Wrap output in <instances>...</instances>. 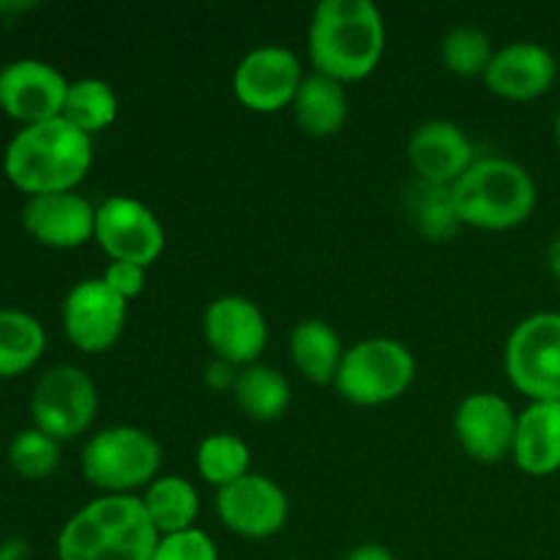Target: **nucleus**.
Listing matches in <instances>:
<instances>
[{"instance_id": "9", "label": "nucleus", "mask_w": 560, "mask_h": 560, "mask_svg": "<svg viewBox=\"0 0 560 560\" xmlns=\"http://www.w3.org/2000/svg\"><path fill=\"white\" fill-rule=\"evenodd\" d=\"M113 260L151 266L164 252V228L156 213L142 200L129 195H113L96 206V235Z\"/></svg>"}, {"instance_id": "11", "label": "nucleus", "mask_w": 560, "mask_h": 560, "mask_svg": "<svg viewBox=\"0 0 560 560\" xmlns=\"http://www.w3.org/2000/svg\"><path fill=\"white\" fill-rule=\"evenodd\" d=\"M129 301L120 299L102 277L82 279L63 299L66 337L85 353L113 348L124 334Z\"/></svg>"}, {"instance_id": "31", "label": "nucleus", "mask_w": 560, "mask_h": 560, "mask_svg": "<svg viewBox=\"0 0 560 560\" xmlns=\"http://www.w3.org/2000/svg\"><path fill=\"white\" fill-rule=\"evenodd\" d=\"M104 282L120 295V299H135V295L142 293L148 279V268L137 266V262H124V260H113L102 273Z\"/></svg>"}, {"instance_id": "23", "label": "nucleus", "mask_w": 560, "mask_h": 560, "mask_svg": "<svg viewBox=\"0 0 560 560\" xmlns=\"http://www.w3.org/2000/svg\"><path fill=\"white\" fill-rule=\"evenodd\" d=\"M47 348L44 326L33 315L0 306V377H16L31 370Z\"/></svg>"}, {"instance_id": "36", "label": "nucleus", "mask_w": 560, "mask_h": 560, "mask_svg": "<svg viewBox=\"0 0 560 560\" xmlns=\"http://www.w3.org/2000/svg\"><path fill=\"white\" fill-rule=\"evenodd\" d=\"M556 137H558V145H560V113H558V118H556Z\"/></svg>"}, {"instance_id": "29", "label": "nucleus", "mask_w": 560, "mask_h": 560, "mask_svg": "<svg viewBox=\"0 0 560 560\" xmlns=\"http://www.w3.org/2000/svg\"><path fill=\"white\" fill-rule=\"evenodd\" d=\"M9 465L22 479H47L60 465V441L38 427L16 432L9 443Z\"/></svg>"}, {"instance_id": "17", "label": "nucleus", "mask_w": 560, "mask_h": 560, "mask_svg": "<svg viewBox=\"0 0 560 560\" xmlns=\"http://www.w3.org/2000/svg\"><path fill=\"white\" fill-rule=\"evenodd\" d=\"M408 159L421 180L452 186L476 162L468 131L446 118L416 126L408 140Z\"/></svg>"}, {"instance_id": "12", "label": "nucleus", "mask_w": 560, "mask_h": 560, "mask_svg": "<svg viewBox=\"0 0 560 560\" xmlns=\"http://www.w3.org/2000/svg\"><path fill=\"white\" fill-rule=\"evenodd\" d=\"M69 80L47 60L20 58L0 69V109L22 126L63 113Z\"/></svg>"}, {"instance_id": "34", "label": "nucleus", "mask_w": 560, "mask_h": 560, "mask_svg": "<svg viewBox=\"0 0 560 560\" xmlns=\"http://www.w3.org/2000/svg\"><path fill=\"white\" fill-rule=\"evenodd\" d=\"M27 545L22 539H9L0 545V560H25Z\"/></svg>"}, {"instance_id": "26", "label": "nucleus", "mask_w": 560, "mask_h": 560, "mask_svg": "<svg viewBox=\"0 0 560 560\" xmlns=\"http://www.w3.org/2000/svg\"><path fill=\"white\" fill-rule=\"evenodd\" d=\"M60 115L85 135H93L98 129H107L115 120L118 96H115L109 82L98 80V77H82V80L69 82L63 113Z\"/></svg>"}, {"instance_id": "13", "label": "nucleus", "mask_w": 560, "mask_h": 560, "mask_svg": "<svg viewBox=\"0 0 560 560\" xmlns=\"http://www.w3.org/2000/svg\"><path fill=\"white\" fill-rule=\"evenodd\" d=\"M202 331L217 359L233 366L257 364L268 342V323L260 306L246 295L224 293L206 306Z\"/></svg>"}, {"instance_id": "8", "label": "nucleus", "mask_w": 560, "mask_h": 560, "mask_svg": "<svg viewBox=\"0 0 560 560\" xmlns=\"http://www.w3.org/2000/svg\"><path fill=\"white\" fill-rule=\"evenodd\" d=\"M98 408V392L91 375L74 364H58L42 372L33 386V427L55 441H71L91 427Z\"/></svg>"}, {"instance_id": "5", "label": "nucleus", "mask_w": 560, "mask_h": 560, "mask_svg": "<svg viewBox=\"0 0 560 560\" xmlns=\"http://www.w3.org/2000/svg\"><path fill=\"white\" fill-rule=\"evenodd\" d=\"M159 465L162 446L140 427H109L96 432L82 448V474L98 490H107V495H129V490L148 485Z\"/></svg>"}, {"instance_id": "33", "label": "nucleus", "mask_w": 560, "mask_h": 560, "mask_svg": "<svg viewBox=\"0 0 560 560\" xmlns=\"http://www.w3.org/2000/svg\"><path fill=\"white\" fill-rule=\"evenodd\" d=\"M345 560H397V558H394L392 550H386L383 545H375V541H370V545L353 547V550L345 556Z\"/></svg>"}, {"instance_id": "30", "label": "nucleus", "mask_w": 560, "mask_h": 560, "mask_svg": "<svg viewBox=\"0 0 560 560\" xmlns=\"http://www.w3.org/2000/svg\"><path fill=\"white\" fill-rule=\"evenodd\" d=\"M153 560H219V550L206 530L189 528L180 534L159 536Z\"/></svg>"}, {"instance_id": "22", "label": "nucleus", "mask_w": 560, "mask_h": 560, "mask_svg": "<svg viewBox=\"0 0 560 560\" xmlns=\"http://www.w3.org/2000/svg\"><path fill=\"white\" fill-rule=\"evenodd\" d=\"M145 512L151 517L153 528L159 536L180 534V530L195 528V520L200 514V495H197L195 485L184 476H162L148 485Z\"/></svg>"}, {"instance_id": "16", "label": "nucleus", "mask_w": 560, "mask_h": 560, "mask_svg": "<svg viewBox=\"0 0 560 560\" xmlns=\"http://www.w3.org/2000/svg\"><path fill=\"white\" fill-rule=\"evenodd\" d=\"M22 224L38 244L74 249L96 235V206L80 191L33 195L22 208Z\"/></svg>"}, {"instance_id": "20", "label": "nucleus", "mask_w": 560, "mask_h": 560, "mask_svg": "<svg viewBox=\"0 0 560 560\" xmlns=\"http://www.w3.org/2000/svg\"><path fill=\"white\" fill-rule=\"evenodd\" d=\"M293 115L301 129L312 137H331L348 120V91L345 82L312 71L301 80L293 98Z\"/></svg>"}, {"instance_id": "27", "label": "nucleus", "mask_w": 560, "mask_h": 560, "mask_svg": "<svg viewBox=\"0 0 560 560\" xmlns=\"http://www.w3.org/2000/svg\"><path fill=\"white\" fill-rule=\"evenodd\" d=\"M249 463V446L233 432H213L202 438L197 446V470L213 487H224L246 476Z\"/></svg>"}, {"instance_id": "2", "label": "nucleus", "mask_w": 560, "mask_h": 560, "mask_svg": "<svg viewBox=\"0 0 560 560\" xmlns=\"http://www.w3.org/2000/svg\"><path fill=\"white\" fill-rule=\"evenodd\" d=\"M306 42L315 71L339 82L361 80L381 60L386 22L372 0H320Z\"/></svg>"}, {"instance_id": "21", "label": "nucleus", "mask_w": 560, "mask_h": 560, "mask_svg": "<svg viewBox=\"0 0 560 560\" xmlns=\"http://www.w3.org/2000/svg\"><path fill=\"white\" fill-rule=\"evenodd\" d=\"M290 355L299 372L315 383H334L342 364V339L331 323L320 317H306L290 331Z\"/></svg>"}, {"instance_id": "1", "label": "nucleus", "mask_w": 560, "mask_h": 560, "mask_svg": "<svg viewBox=\"0 0 560 560\" xmlns=\"http://www.w3.org/2000/svg\"><path fill=\"white\" fill-rule=\"evenodd\" d=\"M93 164L91 135L58 118L22 126L5 145V178L25 195L74 191Z\"/></svg>"}, {"instance_id": "10", "label": "nucleus", "mask_w": 560, "mask_h": 560, "mask_svg": "<svg viewBox=\"0 0 560 560\" xmlns=\"http://www.w3.org/2000/svg\"><path fill=\"white\" fill-rule=\"evenodd\" d=\"M299 55L284 44H260L238 60L233 71V91L241 104L257 113H273L293 104L304 80Z\"/></svg>"}, {"instance_id": "15", "label": "nucleus", "mask_w": 560, "mask_h": 560, "mask_svg": "<svg viewBox=\"0 0 560 560\" xmlns=\"http://www.w3.org/2000/svg\"><path fill=\"white\" fill-rule=\"evenodd\" d=\"M454 432L465 452L479 463H498L512 454L517 413L495 392L468 394L454 413Z\"/></svg>"}, {"instance_id": "28", "label": "nucleus", "mask_w": 560, "mask_h": 560, "mask_svg": "<svg viewBox=\"0 0 560 560\" xmlns=\"http://www.w3.org/2000/svg\"><path fill=\"white\" fill-rule=\"evenodd\" d=\"M443 63L448 71L463 77L481 74L485 77L487 66H490L495 47H492L487 31L476 25H454L448 27L446 36L441 42Z\"/></svg>"}, {"instance_id": "19", "label": "nucleus", "mask_w": 560, "mask_h": 560, "mask_svg": "<svg viewBox=\"0 0 560 560\" xmlns=\"http://www.w3.org/2000/svg\"><path fill=\"white\" fill-rule=\"evenodd\" d=\"M514 463L530 476L556 474L560 468V399H530L517 413Z\"/></svg>"}, {"instance_id": "18", "label": "nucleus", "mask_w": 560, "mask_h": 560, "mask_svg": "<svg viewBox=\"0 0 560 560\" xmlns=\"http://www.w3.org/2000/svg\"><path fill=\"white\" fill-rule=\"evenodd\" d=\"M558 60L539 42H509L495 49L485 71L492 93L506 98H536L552 88Z\"/></svg>"}, {"instance_id": "7", "label": "nucleus", "mask_w": 560, "mask_h": 560, "mask_svg": "<svg viewBox=\"0 0 560 560\" xmlns=\"http://www.w3.org/2000/svg\"><path fill=\"white\" fill-rule=\"evenodd\" d=\"M506 372L530 399H560V315L536 312L506 339Z\"/></svg>"}, {"instance_id": "14", "label": "nucleus", "mask_w": 560, "mask_h": 560, "mask_svg": "<svg viewBox=\"0 0 560 560\" xmlns=\"http://www.w3.org/2000/svg\"><path fill=\"white\" fill-rule=\"evenodd\" d=\"M217 509L233 534L246 539H268L284 528L290 503L277 481L262 474H246L219 487Z\"/></svg>"}, {"instance_id": "6", "label": "nucleus", "mask_w": 560, "mask_h": 560, "mask_svg": "<svg viewBox=\"0 0 560 560\" xmlns=\"http://www.w3.org/2000/svg\"><path fill=\"white\" fill-rule=\"evenodd\" d=\"M416 359L392 337H372L350 345L342 355L334 386L355 405H383L408 392Z\"/></svg>"}, {"instance_id": "24", "label": "nucleus", "mask_w": 560, "mask_h": 560, "mask_svg": "<svg viewBox=\"0 0 560 560\" xmlns=\"http://www.w3.org/2000/svg\"><path fill=\"white\" fill-rule=\"evenodd\" d=\"M235 402L246 416L257 421H273L288 410L290 383L279 370L268 364H249L238 372L233 386Z\"/></svg>"}, {"instance_id": "4", "label": "nucleus", "mask_w": 560, "mask_h": 560, "mask_svg": "<svg viewBox=\"0 0 560 560\" xmlns=\"http://www.w3.org/2000/svg\"><path fill=\"white\" fill-rule=\"evenodd\" d=\"M459 222L485 230L523 224L536 206V184L528 170L506 156H479L452 184Z\"/></svg>"}, {"instance_id": "25", "label": "nucleus", "mask_w": 560, "mask_h": 560, "mask_svg": "<svg viewBox=\"0 0 560 560\" xmlns=\"http://www.w3.org/2000/svg\"><path fill=\"white\" fill-rule=\"evenodd\" d=\"M405 206H408V217L416 230L430 241H448L463 224L457 206H454L452 186L419 178L405 195Z\"/></svg>"}, {"instance_id": "35", "label": "nucleus", "mask_w": 560, "mask_h": 560, "mask_svg": "<svg viewBox=\"0 0 560 560\" xmlns=\"http://www.w3.org/2000/svg\"><path fill=\"white\" fill-rule=\"evenodd\" d=\"M547 262H550V271L560 279V235L552 241L550 249H547Z\"/></svg>"}, {"instance_id": "3", "label": "nucleus", "mask_w": 560, "mask_h": 560, "mask_svg": "<svg viewBox=\"0 0 560 560\" xmlns=\"http://www.w3.org/2000/svg\"><path fill=\"white\" fill-rule=\"evenodd\" d=\"M159 530L137 495L85 503L58 534V560H153Z\"/></svg>"}, {"instance_id": "32", "label": "nucleus", "mask_w": 560, "mask_h": 560, "mask_svg": "<svg viewBox=\"0 0 560 560\" xmlns=\"http://www.w3.org/2000/svg\"><path fill=\"white\" fill-rule=\"evenodd\" d=\"M206 381H208V386H213V388H228V386H235V381H238V372H233V364L217 359L208 364Z\"/></svg>"}]
</instances>
